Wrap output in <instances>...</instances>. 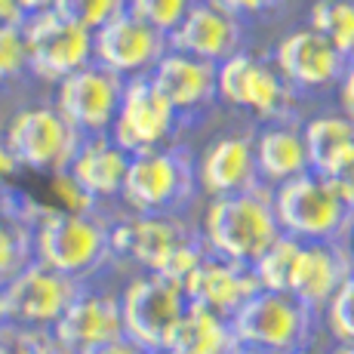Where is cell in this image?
Listing matches in <instances>:
<instances>
[{
    "instance_id": "obj_16",
    "label": "cell",
    "mask_w": 354,
    "mask_h": 354,
    "mask_svg": "<svg viewBox=\"0 0 354 354\" xmlns=\"http://www.w3.org/2000/svg\"><path fill=\"white\" fill-rule=\"evenodd\" d=\"M351 271L354 253L348 247V237L345 241H302L296 268H292L290 292L302 299L308 308L324 311Z\"/></svg>"
},
{
    "instance_id": "obj_6",
    "label": "cell",
    "mask_w": 354,
    "mask_h": 354,
    "mask_svg": "<svg viewBox=\"0 0 354 354\" xmlns=\"http://www.w3.org/2000/svg\"><path fill=\"white\" fill-rule=\"evenodd\" d=\"M80 290L84 287L77 283V277H68L31 259L19 274L0 283V324L53 330V324L65 315Z\"/></svg>"
},
{
    "instance_id": "obj_31",
    "label": "cell",
    "mask_w": 354,
    "mask_h": 354,
    "mask_svg": "<svg viewBox=\"0 0 354 354\" xmlns=\"http://www.w3.org/2000/svg\"><path fill=\"white\" fill-rule=\"evenodd\" d=\"M31 71L28 34L25 25H0V84Z\"/></svg>"
},
{
    "instance_id": "obj_44",
    "label": "cell",
    "mask_w": 354,
    "mask_h": 354,
    "mask_svg": "<svg viewBox=\"0 0 354 354\" xmlns=\"http://www.w3.org/2000/svg\"><path fill=\"white\" fill-rule=\"evenodd\" d=\"M287 354H308V348H299V351H287Z\"/></svg>"
},
{
    "instance_id": "obj_36",
    "label": "cell",
    "mask_w": 354,
    "mask_h": 354,
    "mask_svg": "<svg viewBox=\"0 0 354 354\" xmlns=\"http://www.w3.org/2000/svg\"><path fill=\"white\" fill-rule=\"evenodd\" d=\"M139 342H133L129 336H120V339H111V342H102V345H93V348L80 351V354H142Z\"/></svg>"
},
{
    "instance_id": "obj_3",
    "label": "cell",
    "mask_w": 354,
    "mask_h": 354,
    "mask_svg": "<svg viewBox=\"0 0 354 354\" xmlns=\"http://www.w3.org/2000/svg\"><path fill=\"white\" fill-rule=\"evenodd\" d=\"M114 253L111 228L96 213L50 207L40 209L34 222V259L68 277H84L96 271Z\"/></svg>"
},
{
    "instance_id": "obj_17",
    "label": "cell",
    "mask_w": 354,
    "mask_h": 354,
    "mask_svg": "<svg viewBox=\"0 0 354 354\" xmlns=\"http://www.w3.org/2000/svg\"><path fill=\"white\" fill-rule=\"evenodd\" d=\"M120 336H127L124 308H120V299L108 296V292L80 290L74 302L65 308V315L53 324V339L68 354H80L93 345L111 342Z\"/></svg>"
},
{
    "instance_id": "obj_43",
    "label": "cell",
    "mask_w": 354,
    "mask_h": 354,
    "mask_svg": "<svg viewBox=\"0 0 354 354\" xmlns=\"http://www.w3.org/2000/svg\"><path fill=\"white\" fill-rule=\"evenodd\" d=\"M348 247H351V253H354V225H351V231H348Z\"/></svg>"
},
{
    "instance_id": "obj_32",
    "label": "cell",
    "mask_w": 354,
    "mask_h": 354,
    "mask_svg": "<svg viewBox=\"0 0 354 354\" xmlns=\"http://www.w3.org/2000/svg\"><path fill=\"white\" fill-rule=\"evenodd\" d=\"M324 315L336 342H354V271L345 277V283L336 290V296L326 302Z\"/></svg>"
},
{
    "instance_id": "obj_2",
    "label": "cell",
    "mask_w": 354,
    "mask_h": 354,
    "mask_svg": "<svg viewBox=\"0 0 354 354\" xmlns=\"http://www.w3.org/2000/svg\"><path fill=\"white\" fill-rule=\"evenodd\" d=\"M271 197L281 228L299 241H345L354 225L348 201L339 194L330 176L317 169H305L274 185Z\"/></svg>"
},
{
    "instance_id": "obj_7",
    "label": "cell",
    "mask_w": 354,
    "mask_h": 354,
    "mask_svg": "<svg viewBox=\"0 0 354 354\" xmlns=\"http://www.w3.org/2000/svg\"><path fill=\"white\" fill-rule=\"evenodd\" d=\"M3 142L22 167L53 176L59 169H68L84 142V133L56 105H34L12 114Z\"/></svg>"
},
{
    "instance_id": "obj_28",
    "label": "cell",
    "mask_w": 354,
    "mask_h": 354,
    "mask_svg": "<svg viewBox=\"0 0 354 354\" xmlns=\"http://www.w3.org/2000/svg\"><path fill=\"white\" fill-rule=\"evenodd\" d=\"M311 28L333 40L348 59H354V0H317L311 6Z\"/></svg>"
},
{
    "instance_id": "obj_13",
    "label": "cell",
    "mask_w": 354,
    "mask_h": 354,
    "mask_svg": "<svg viewBox=\"0 0 354 354\" xmlns=\"http://www.w3.org/2000/svg\"><path fill=\"white\" fill-rule=\"evenodd\" d=\"M93 37H96V62L118 71L120 77L151 74V68L169 50V34L158 31L129 10L108 19L102 28L93 31Z\"/></svg>"
},
{
    "instance_id": "obj_21",
    "label": "cell",
    "mask_w": 354,
    "mask_h": 354,
    "mask_svg": "<svg viewBox=\"0 0 354 354\" xmlns=\"http://www.w3.org/2000/svg\"><path fill=\"white\" fill-rule=\"evenodd\" d=\"M151 80L179 111H192L207 105L219 93V65L169 46L160 62L151 68Z\"/></svg>"
},
{
    "instance_id": "obj_39",
    "label": "cell",
    "mask_w": 354,
    "mask_h": 354,
    "mask_svg": "<svg viewBox=\"0 0 354 354\" xmlns=\"http://www.w3.org/2000/svg\"><path fill=\"white\" fill-rule=\"evenodd\" d=\"M234 354H287V351H274V348H262V345H237Z\"/></svg>"
},
{
    "instance_id": "obj_25",
    "label": "cell",
    "mask_w": 354,
    "mask_h": 354,
    "mask_svg": "<svg viewBox=\"0 0 354 354\" xmlns=\"http://www.w3.org/2000/svg\"><path fill=\"white\" fill-rule=\"evenodd\" d=\"M302 136L311 169L326 176L339 163V158L354 145V118L351 114H321V118L305 124Z\"/></svg>"
},
{
    "instance_id": "obj_29",
    "label": "cell",
    "mask_w": 354,
    "mask_h": 354,
    "mask_svg": "<svg viewBox=\"0 0 354 354\" xmlns=\"http://www.w3.org/2000/svg\"><path fill=\"white\" fill-rule=\"evenodd\" d=\"M53 10L62 12L71 22L84 25V28L96 31L108 19L127 10V0H53Z\"/></svg>"
},
{
    "instance_id": "obj_19",
    "label": "cell",
    "mask_w": 354,
    "mask_h": 354,
    "mask_svg": "<svg viewBox=\"0 0 354 354\" xmlns=\"http://www.w3.org/2000/svg\"><path fill=\"white\" fill-rule=\"evenodd\" d=\"M197 185L207 197L237 194L262 185L256 163V139L231 133L216 139L197 160Z\"/></svg>"
},
{
    "instance_id": "obj_30",
    "label": "cell",
    "mask_w": 354,
    "mask_h": 354,
    "mask_svg": "<svg viewBox=\"0 0 354 354\" xmlns=\"http://www.w3.org/2000/svg\"><path fill=\"white\" fill-rule=\"evenodd\" d=\"M197 0H127V10L163 34H173Z\"/></svg>"
},
{
    "instance_id": "obj_42",
    "label": "cell",
    "mask_w": 354,
    "mask_h": 354,
    "mask_svg": "<svg viewBox=\"0 0 354 354\" xmlns=\"http://www.w3.org/2000/svg\"><path fill=\"white\" fill-rule=\"evenodd\" d=\"M142 354H173V351H169V348H145Z\"/></svg>"
},
{
    "instance_id": "obj_33",
    "label": "cell",
    "mask_w": 354,
    "mask_h": 354,
    "mask_svg": "<svg viewBox=\"0 0 354 354\" xmlns=\"http://www.w3.org/2000/svg\"><path fill=\"white\" fill-rule=\"evenodd\" d=\"M326 176H330L333 185L339 188V194H342L345 201H348V207L354 209V145L339 158V163Z\"/></svg>"
},
{
    "instance_id": "obj_27",
    "label": "cell",
    "mask_w": 354,
    "mask_h": 354,
    "mask_svg": "<svg viewBox=\"0 0 354 354\" xmlns=\"http://www.w3.org/2000/svg\"><path fill=\"white\" fill-rule=\"evenodd\" d=\"M302 241L283 231L268 250L253 262V271L262 283V290H287L290 292V281H292V268H296V256Z\"/></svg>"
},
{
    "instance_id": "obj_18",
    "label": "cell",
    "mask_w": 354,
    "mask_h": 354,
    "mask_svg": "<svg viewBox=\"0 0 354 354\" xmlns=\"http://www.w3.org/2000/svg\"><path fill=\"white\" fill-rule=\"evenodd\" d=\"M262 290L253 265L234 262V259L207 253L201 259V265L185 277V292L188 299L197 305L219 311L225 317H234V311L241 308L247 299H253Z\"/></svg>"
},
{
    "instance_id": "obj_9",
    "label": "cell",
    "mask_w": 354,
    "mask_h": 354,
    "mask_svg": "<svg viewBox=\"0 0 354 354\" xmlns=\"http://www.w3.org/2000/svg\"><path fill=\"white\" fill-rule=\"evenodd\" d=\"M124 86L127 77L93 59L90 65L77 68L56 84V108L84 136L111 133L120 99H124Z\"/></svg>"
},
{
    "instance_id": "obj_22",
    "label": "cell",
    "mask_w": 354,
    "mask_h": 354,
    "mask_svg": "<svg viewBox=\"0 0 354 354\" xmlns=\"http://www.w3.org/2000/svg\"><path fill=\"white\" fill-rule=\"evenodd\" d=\"M129 158H133V154H129L127 148H120L108 133L84 136L77 154L68 163V173L96 197V201H108V197H118L124 192Z\"/></svg>"
},
{
    "instance_id": "obj_23",
    "label": "cell",
    "mask_w": 354,
    "mask_h": 354,
    "mask_svg": "<svg viewBox=\"0 0 354 354\" xmlns=\"http://www.w3.org/2000/svg\"><path fill=\"white\" fill-rule=\"evenodd\" d=\"M256 163H259L262 182H268V185H281V182L292 179V176L311 169L305 136L283 124L265 127L256 136Z\"/></svg>"
},
{
    "instance_id": "obj_35",
    "label": "cell",
    "mask_w": 354,
    "mask_h": 354,
    "mask_svg": "<svg viewBox=\"0 0 354 354\" xmlns=\"http://www.w3.org/2000/svg\"><path fill=\"white\" fill-rule=\"evenodd\" d=\"M19 169H22L19 158L10 151V145H6V142H0V194H6V185H10V182L19 176Z\"/></svg>"
},
{
    "instance_id": "obj_4",
    "label": "cell",
    "mask_w": 354,
    "mask_h": 354,
    "mask_svg": "<svg viewBox=\"0 0 354 354\" xmlns=\"http://www.w3.org/2000/svg\"><path fill=\"white\" fill-rule=\"evenodd\" d=\"M237 345H262L274 351L308 348L315 333V308L287 290H259L231 317Z\"/></svg>"
},
{
    "instance_id": "obj_34",
    "label": "cell",
    "mask_w": 354,
    "mask_h": 354,
    "mask_svg": "<svg viewBox=\"0 0 354 354\" xmlns=\"http://www.w3.org/2000/svg\"><path fill=\"white\" fill-rule=\"evenodd\" d=\"M209 3L222 6V10H228L231 16H256V12H265L271 10V6L277 3V0H209Z\"/></svg>"
},
{
    "instance_id": "obj_1",
    "label": "cell",
    "mask_w": 354,
    "mask_h": 354,
    "mask_svg": "<svg viewBox=\"0 0 354 354\" xmlns=\"http://www.w3.org/2000/svg\"><path fill=\"white\" fill-rule=\"evenodd\" d=\"M283 234L274 197L265 188L209 197L203 209V243L209 253L253 265Z\"/></svg>"
},
{
    "instance_id": "obj_20",
    "label": "cell",
    "mask_w": 354,
    "mask_h": 354,
    "mask_svg": "<svg viewBox=\"0 0 354 354\" xmlns=\"http://www.w3.org/2000/svg\"><path fill=\"white\" fill-rule=\"evenodd\" d=\"M169 46L219 65L241 53V19L209 0H197L179 28L169 34Z\"/></svg>"
},
{
    "instance_id": "obj_15",
    "label": "cell",
    "mask_w": 354,
    "mask_h": 354,
    "mask_svg": "<svg viewBox=\"0 0 354 354\" xmlns=\"http://www.w3.org/2000/svg\"><path fill=\"white\" fill-rule=\"evenodd\" d=\"M192 241L194 234L173 213H136L111 228L114 253L133 259L145 271H163Z\"/></svg>"
},
{
    "instance_id": "obj_5",
    "label": "cell",
    "mask_w": 354,
    "mask_h": 354,
    "mask_svg": "<svg viewBox=\"0 0 354 354\" xmlns=\"http://www.w3.org/2000/svg\"><path fill=\"white\" fill-rule=\"evenodd\" d=\"M188 305L192 299L185 292V283L160 271H145L136 281H129L120 296L127 336L142 348H169Z\"/></svg>"
},
{
    "instance_id": "obj_26",
    "label": "cell",
    "mask_w": 354,
    "mask_h": 354,
    "mask_svg": "<svg viewBox=\"0 0 354 354\" xmlns=\"http://www.w3.org/2000/svg\"><path fill=\"white\" fill-rule=\"evenodd\" d=\"M34 222L25 219L10 197L0 194V283L19 274L34 259Z\"/></svg>"
},
{
    "instance_id": "obj_14",
    "label": "cell",
    "mask_w": 354,
    "mask_h": 354,
    "mask_svg": "<svg viewBox=\"0 0 354 354\" xmlns=\"http://www.w3.org/2000/svg\"><path fill=\"white\" fill-rule=\"evenodd\" d=\"M351 59L317 28H299L287 34L274 50V65L299 90H324L342 80Z\"/></svg>"
},
{
    "instance_id": "obj_8",
    "label": "cell",
    "mask_w": 354,
    "mask_h": 354,
    "mask_svg": "<svg viewBox=\"0 0 354 354\" xmlns=\"http://www.w3.org/2000/svg\"><path fill=\"white\" fill-rule=\"evenodd\" d=\"M25 34H28V53H31V71L40 80L59 84L77 68L90 65L96 59V37L90 28L65 19L56 10L34 12L25 19Z\"/></svg>"
},
{
    "instance_id": "obj_38",
    "label": "cell",
    "mask_w": 354,
    "mask_h": 354,
    "mask_svg": "<svg viewBox=\"0 0 354 354\" xmlns=\"http://www.w3.org/2000/svg\"><path fill=\"white\" fill-rule=\"evenodd\" d=\"M28 12H25L22 0H0V25H25Z\"/></svg>"
},
{
    "instance_id": "obj_41",
    "label": "cell",
    "mask_w": 354,
    "mask_h": 354,
    "mask_svg": "<svg viewBox=\"0 0 354 354\" xmlns=\"http://www.w3.org/2000/svg\"><path fill=\"white\" fill-rule=\"evenodd\" d=\"M330 354H354V342H339Z\"/></svg>"
},
{
    "instance_id": "obj_24",
    "label": "cell",
    "mask_w": 354,
    "mask_h": 354,
    "mask_svg": "<svg viewBox=\"0 0 354 354\" xmlns=\"http://www.w3.org/2000/svg\"><path fill=\"white\" fill-rule=\"evenodd\" d=\"M237 339L231 330V317L207 305L192 302L176 330L169 351L173 354H234Z\"/></svg>"
},
{
    "instance_id": "obj_11",
    "label": "cell",
    "mask_w": 354,
    "mask_h": 354,
    "mask_svg": "<svg viewBox=\"0 0 354 354\" xmlns=\"http://www.w3.org/2000/svg\"><path fill=\"white\" fill-rule=\"evenodd\" d=\"M192 188V167L176 151L148 148L129 158L124 203L133 213H167Z\"/></svg>"
},
{
    "instance_id": "obj_10",
    "label": "cell",
    "mask_w": 354,
    "mask_h": 354,
    "mask_svg": "<svg viewBox=\"0 0 354 354\" xmlns=\"http://www.w3.org/2000/svg\"><path fill=\"white\" fill-rule=\"evenodd\" d=\"M176 118H179V108L163 96L151 74L127 77L124 99L111 124V139L129 154L160 148V142H167L173 133Z\"/></svg>"
},
{
    "instance_id": "obj_12",
    "label": "cell",
    "mask_w": 354,
    "mask_h": 354,
    "mask_svg": "<svg viewBox=\"0 0 354 354\" xmlns=\"http://www.w3.org/2000/svg\"><path fill=\"white\" fill-rule=\"evenodd\" d=\"M292 84L277 71L250 53H234L225 62H219V96L228 105L247 108L262 120H277L290 108Z\"/></svg>"
},
{
    "instance_id": "obj_40",
    "label": "cell",
    "mask_w": 354,
    "mask_h": 354,
    "mask_svg": "<svg viewBox=\"0 0 354 354\" xmlns=\"http://www.w3.org/2000/svg\"><path fill=\"white\" fill-rule=\"evenodd\" d=\"M34 354H68V351L59 348L56 339H53V333H50V339H44V342L37 345V351H34Z\"/></svg>"
},
{
    "instance_id": "obj_37",
    "label": "cell",
    "mask_w": 354,
    "mask_h": 354,
    "mask_svg": "<svg viewBox=\"0 0 354 354\" xmlns=\"http://www.w3.org/2000/svg\"><path fill=\"white\" fill-rule=\"evenodd\" d=\"M339 99H342L345 114H351L354 118V59L348 62V68H345L342 80H339Z\"/></svg>"
}]
</instances>
